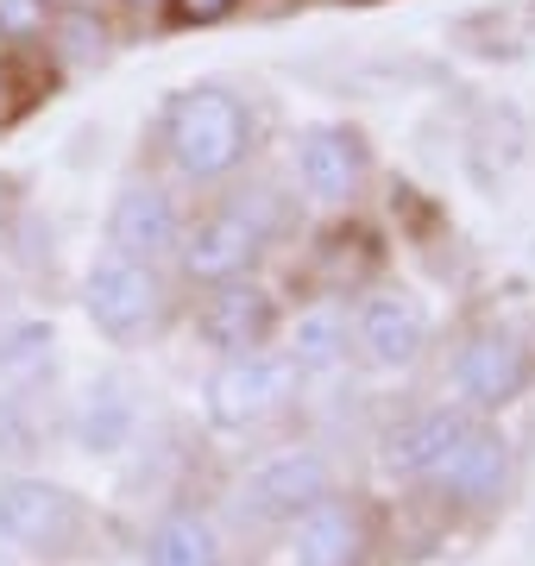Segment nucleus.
<instances>
[{
    "label": "nucleus",
    "mask_w": 535,
    "mask_h": 566,
    "mask_svg": "<svg viewBox=\"0 0 535 566\" xmlns=\"http://www.w3.org/2000/svg\"><path fill=\"white\" fill-rule=\"evenodd\" d=\"M290 390H296V365L284 353H233L208 371L202 385V409L208 422L221 428V434H240V428H259L271 422L277 409L290 403Z\"/></svg>",
    "instance_id": "39448f33"
},
{
    "label": "nucleus",
    "mask_w": 535,
    "mask_h": 566,
    "mask_svg": "<svg viewBox=\"0 0 535 566\" xmlns=\"http://www.w3.org/2000/svg\"><path fill=\"white\" fill-rule=\"evenodd\" d=\"M39 385H20V378H0V465L7 460H32L39 453V434H44V416H39Z\"/></svg>",
    "instance_id": "a211bd4d"
},
{
    "label": "nucleus",
    "mask_w": 535,
    "mask_h": 566,
    "mask_svg": "<svg viewBox=\"0 0 535 566\" xmlns=\"http://www.w3.org/2000/svg\"><path fill=\"white\" fill-rule=\"evenodd\" d=\"M158 308H165V283H158V264L126 259L114 245H102L88 259L83 277V315L95 322V334L114 346H133L158 327Z\"/></svg>",
    "instance_id": "20e7f679"
},
{
    "label": "nucleus",
    "mask_w": 535,
    "mask_h": 566,
    "mask_svg": "<svg viewBox=\"0 0 535 566\" xmlns=\"http://www.w3.org/2000/svg\"><path fill=\"white\" fill-rule=\"evenodd\" d=\"M145 566H227V554L208 516L170 510L165 523L151 528V542H145Z\"/></svg>",
    "instance_id": "f3484780"
},
{
    "label": "nucleus",
    "mask_w": 535,
    "mask_h": 566,
    "mask_svg": "<svg viewBox=\"0 0 535 566\" xmlns=\"http://www.w3.org/2000/svg\"><path fill=\"white\" fill-rule=\"evenodd\" d=\"M51 39H57V51L70 63H95L107 51V25L76 7V13H51Z\"/></svg>",
    "instance_id": "aec40b11"
},
{
    "label": "nucleus",
    "mask_w": 535,
    "mask_h": 566,
    "mask_svg": "<svg viewBox=\"0 0 535 566\" xmlns=\"http://www.w3.org/2000/svg\"><path fill=\"white\" fill-rule=\"evenodd\" d=\"M0 566H20V554H13L7 542H0Z\"/></svg>",
    "instance_id": "5701e85b"
},
{
    "label": "nucleus",
    "mask_w": 535,
    "mask_h": 566,
    "mask_svg": "<svg viewBox=\"0 0 535 566\" xmlns=\"http://www.w3.org/2000/svg\"><path fill=\"white\" fill-rule=\"evenodd\" d=\"M366 170H371V151L353 126H310L296 139V177H303L315 202H347L366 182Z\"/></svg>",
    "instance_id": "ddd939ff"
},
{
    "label": "nucleus",
    "mask_w": 535,
    "mask_h": 566,
    "mask_svg": "<svg viewBox=\"0 0 535 566\" xmlns=\"http://www.w3.org/2000/svg\"><path fill=\"white\" fill-rule=\"evenodd\" d=\"M271 245V202L265 196H233V202L208 208L196 227H183V277L189 283H233V277H252L259 252Z\"/></svg>",
    "instance_id": "7ed1b4c3"
},
{
    "label": "nucleus",
    "mask_w": 535,
    "mask_h": 566,
    "mask_svg": "<svg viewBox=\"0 0 535 566\" xmlns=\"http://www.w3.org/2000/svg\"><path fill=\"white\" fill-rule=\"evenodd\" d=\"M529 346L516 340L511 327H479L473 340L460 346V359H453V385H460V397L473 409H504L523 397V385H529Z\"/></svg>",
    "instance_id": "6e6552de"
},
{
    "label": "nucleus",
    "mask_w": 535,
    "mask_h": 566,
    "mask_svg": "<svg viewBox=\"0 0 535 566\" xmlns=\"http://www.w3.org/2000/svg\"><path fill=\"white\" fill-rule=\"evenodd\" d=\"M240 0H170V20L177 25H214V20H227Z\"/></svg>",
    "instance_id": "4be33fe9"
},
{
    "label": "nucleus",
    "mask_w": 535,
    "mask_h": 566,
    "mask_svg": "<svg viewBox=\"0 0 535 566\" xmlns=\"http://www.w3.org/2000/svg\"><path fill=\"white\" fill-rule=\"evenodd\" d=\"M133 7H151V0H133Z\"/></svg>",
    "instance_id": "b1692460"
},
{
    "label": "nucleus",
    "mask_w": 535,
    "mask_h": 566,
    "mask_svg": "<svg viewBox=\"0 0 535 566\" xmlns=\"http://www.w3.org/2000/svg\"><path fill=\"white\" fill-rule=\"evenodd\" d=\"M165 145H170V164L189 182H221L252 151V107L221 82H196L183 95H170Z\"/></svg>",
    "instance_id": "f257e3e1"
},
{
    "label": "nucleus",
    "mask_w": 535,
    "mask_h": 566,
    "mask_svg": "<svg viewBox=\"0 0 535 566\" xmlns=\"http://www.w3.org/2000/svg\"><path fill=\"white\" fill-rule=\"evenodd\" d=\"M359 547H366V535H359L353 504L322 497L310 516H296V566H359Z\"/></svg>",
    "instance_id": "2eb2a0df"
},
{
    "label": "nucleus",
    "mask_w": 535,
    "mask_h": 566,
    "mask_svg": "<svg viewBox=\"0 0 535 566\" xmlns=\"http://www.w3.org/2000/svg\"><path fill=\"white\" fill-rule=\"evenodd\" d=\"M107 245L126 252V259H145V264L170 259L183 245V214H177L165 182H145V177L120 182V196L107 208Z\"/></svg>",
    "instance_id": "0eeeda50"
},
{
    "label": "nucleus",
    "mask_w": 535,
    "mask_h": 566,
    "mask_svg": "<svg viewBox=\"0 0 535 566\" xmlns=\"http://www.w3.org/2000/svg\"><path fill=\"white\" fill-rule=\"evenodd\" d=\"M51 0H0V39H44Z\"/></svg>",
    "instance_id": "412c9836"
},
{
    "label": "nucleus",
    "mask_w": 535,
    "mask_h": 566,
    "mask_svg": "<svg viewBox=\"0 0 535 566\" xmlns=\"http://www.w3.org/2000/svg\"><path fill=\"white\" fill-rule=\"evenodd\" d=\"M353 346L366 353L378 371H410L429 353V308L410 290H378L353 315Z\"/></svg>",
    "instance_id": "1a4fd4ad"
},
{
    "label": "nucleus",
    "mask_w": 535,
    "mask_h": 566,
    "mask_svg": "<svg viewBox=\"0 0 535 566\" xmlns=\"http://www.w3.org/2000/svg\"><path fill=\"white\" fill-rule=\"evenodd\" d=\"M271 334H277V303H271L265 283L233 277V283H214V290L202 296L196 340L214 346L221 359H233V353H259Z\"/></svg>",
    "instance_id": "9d476101"
},
{
    "label": "nucleus",
    "mask_w": 535,
    "mask_h": 566,
    "mask_svg": "<svg viewBox=\"0 0 535 566\" xmlns=\"http://www.w3.org/2000/svg\"><path fill=\"white\" fill-rule=\"evenodd\" d=\"M51 322H13L0 327V378H20V385H39L44 365H51Z\"/></svg>",
    "instance_id": "6ab92c4d"
},
{
    "label": "nucleus",
    "mask_w": 535,
    "mask_h": 566,
    "mask_svg": "<svg viewBox=\"0 0 535 566\" xmlns=\"http://www.w3.org/2000/svg\"><path fill=\"white\" fill-rule=\"evenodd\" d=\"M83 528H88V510L70 485L39 479V472H0V542L13 554L70 560L83 547Z\"/></svg>",
    "instance_id": "f03ea898"
},
{
    "label": "nucleus",
    "mask_w": 535,
    "mask_h": 566,
    "mask_svg": "<svg viewBox=\"0 0 535 566\" xmlns=\"http://www.w3.org/2000/svg\"><path fill=\"white\" fill-rule=\"evenodd\" d=\"M347 340H353L347 308H340V303H315V308H303V315L290 322L284 359L296 365V371H328V365L347 359Z\"/></svg>",
    "instance_id": "dca6fc26"
},
{
    "label": "nucleus",
    "mask_w": 535,
    "mask_h": 566,
    "mask_svg": "<svg viewBox=\"0 0 535 566\" xmlns=\"http://www.w3.org/2000/svg\"><path fill=\"white\" fill-rule=\"evenodd\" d=\"M70 434L88 460H114L139 441V390L126 385L120 371H95L76 403H70Z\"/></svg>",
    "instance_id": "9b49d317"
},
{
    "label": "nucleus",
    "mask_w": 535,
    "mask_h": 566,
    "mask_svg": "<svg viewBox=\"0 0 535 566\" xmlns=\"http://www.w3.org/2000/svg\"><path fill=\"white\" fill-rule=\"evenodd\" d=\"M441 491H448L453 504H466V510H485L504 497V485H511V447H504V434H492V428H479L453 447L448 460H441Z\"/></svg>",
    "instance_id": "4468645a"
},
{
    "label": "nucleus",
    "mask_w": 535,
    "mask_h": 566,
    "mask_svg": "<svg viewBox=\"0 0 535 566\" xmlns=\"http://www.w3.org/2000/svg\"><path fill=\"white\" fill-rule=\"evenodd\" d=\"M466 434H473L466 403H434V409H422V416H410V422H397L391 434H385V447H378V460H385V472H397V479H434L441 460H448Z\"/></svg>",
    "instance_id": "f8f14e48"
},
{
    "label": "nucleus",
    "mask_w": 535,
    "mask_h": 566,
    "mask_svg": "<svg viewBox=\"0 0 535 566\" xmlns=\"http://www.w3.org/2000/svg\"><path fill=\"white\" fill-rule=\"evenodd\" d=\"M322 497H334V465L315 447H277L240 479V510H252L259 523H296Z\"/></svg>",
    "instance_id": "423d86ee"
}]
</instances>
